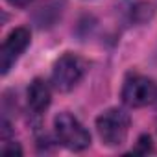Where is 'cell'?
<instances>
[{
  "instance_id": "cell-1",
  "label": "cell",
  "mask_w": 157,
  "mask_h": 157,
  "mask_svg": "<svg viewBox=\"0 0 157 157\" xmlns=\"http://www.w3.org/2000/svg\"><path fill=\"white\" fill-rule=\"evenodd\" d=\"M129 124V115L124 109L111 107L96 118V131L105 146H120L128 139Z\"/></svg>"
},
{
  "instance_id": "cell-2",
  "label": "cell",
  "mask_w": 157,
  "mask_h": 157,
  "mask_svg": "<svg viewBox=\"0 0 157 157\" xmlns=\"http://www.w3.org/2000/svg\"><path fill=\"white\" fill-rule=\"evenodd\" d=\"M87 70V63L76 54H63L52 70V83L59 93L72 91L78 83L83 80Z\"/></svg>"
},
{
  "instance_id": "cell-3",
  "label": "cell",
  "mask_w": 157,
  "mask_h": 157,
  "mask_svg": "<svg viewBox=\"0 0 157 157\" xmlns=\"http://www.w3.org/2000/svg\"><path fill=\"white\" fill-rule=\"evenodd\" d=\"M54 128H56L57 142H61L68 150L82 151L91 144V133L70 113H59L54 120Z\"/></svg>"
},
{
  "instance_id": "cell-4",
  "label": "cell",
  "mask_w": 157,
  "mask_h": 157,
  "mask_svg": "<svg viewBox=\"0 0 157 157\" xmlns=\"http://www.w3.org/2000/svg\"><path fill=\"white\" fill-rule=\"evenodd\" d=\"M157 100V83L148 76L131 74L122 87V102L129 107H144Z\"/></svg>"
},
{
  "instance_id": "cell-5",
  "label": "cell",
  "mask_w": 157,
  "mask_h": 157,
  "mask_svg": "<svg viewBox=\"0 0 157 157\" xmlns=\"http://www.w3.org/2000/svg\"><path fill=\"white\" fill-rule=\"evenodd\" d=\"M30 30L28 28H15L4 41L0 48V70L2 74H8L10 68L17 63V59L24 54V50L30 46Z\"/></svg>"
},
{
  "instance_id": "cell-6",
  "label": "cell",
  "mask_w": 157,
  "mask_h": 157,
  "mask_svg": "<svg viewBox=\"0 0 157 157\" xmlns=\"http://www.w3.org/2000/svg\"><path fill=\"white\" fill-rule=\"evenodd\" d=\"M52 100V91L50 85L43 80V78H35L28 87V105L35 115H41Z\"/></svg>"
},
{
  "instance_id": "cell-7",
  "label": "cell",
  "mask_w": 157,
  "mask_h": 157,
  "mask_svg": "<svg viewBox=\"0 0 157 157\" xmlns=\"http://www.w3.org/2000/svg\"><path fill=\"white\" fill-rule=\"evenodd\" d=\"M135 151L137 153H148V151H151V139L148 135H142L139 139V142H137V150Z\"/></svg>"
},
{
  "instance_id": "cell-8",
  "label": "cell",
  "mask_w": 157,
  "mask_h": 157,
  "mask_svg": "<svg viewBox=\"0 0 157 157\" xmlns=\"http://www.w3.org/2000/svg\"><path fill=\"white\" fill-rule=\"evenodd\" d=\"M2 153H4V155H10V153H13V155H15V153L21 155L22 150H21V146H19L17 142H13L11 146H4V148H2Z\"/></svg>"
},
{
  "instance_id": "cell-9",
  "label": "cell",
  "mask_w": 157,
  "mask_h": 157,
  "mask_svg": "<svg viewBox=\"0 0 157 157\" xmlns=\"http://www.w3.org/2000/svg\"><path fill=\"white\" fill-rule=\"evenodd\" d=\"M30 2H33V0H8V4L13 6V8H24V6H28Z\"/></svg>"
}]
</instances>
